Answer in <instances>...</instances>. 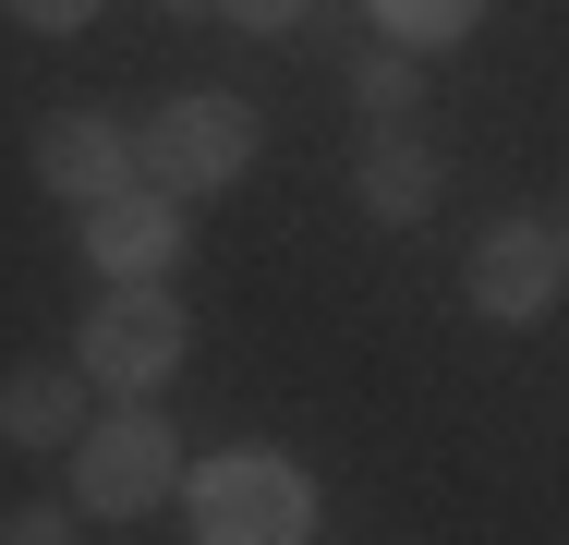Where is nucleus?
<instances>
[{
  "label": "nucleus",
  "mask_w": 569,
  "mask_h": 545,
  "mask_svg": "<svg viewBox=\"0 0 569 545\" xmlns=\"http://www.w3.org/2000/svg\"><path fill=\"white\" fill-rule=\"evenodd\" d=\"M182 509H194V545H303L316 534V473L291 448H219L182 473Z\"/></svg>",
  "instance_id": "1"
},
{
  "label": "nucleus",
  "mask_w": 569,
  "mask_h": 545,
  "mask_svg": "<svg viewBox=\"0 0 569 545\" xmlns=\"http://www.w3.org/2000/svg\"><path fill=\"white\" fill-rule=\"evenodd\" d=\"M133 170L158 182V195H230L242 170H254V109L230 98V86H182V98L146 109V133H133Z\"/></svg>",
  "instance_id": "2"
},
{
  "label": "nucleus",
  "mask_w": 569,
  "mask_h": 545,
  "mask_svg": "<svg viewBox=\"0 0 569 545\" xmlns=\"http://www.w3.org/2000/svg\"><path fill=\"white\" fill-rule=\"evenodd\" d=\"M170 485H182V436L158 425L146 400L73 436V509H86V522H146Z\"/></svg>",
  "instance_id": "3"
},
{
  "label": "nucleus",
  "mask_w": 569,
  "mask_h": 545,
  "mask_svg": "<svg viewBox=\"0 0 569 545\" xmlns=\"http://www.w3.org/2000/svg\"><path fill=\"white\" fill-rule=\"evenodd\" d=\"M182 351H194L182 291H110V304H86V339H73L86 388H158V376H182Z\"/></svg>",
  "instance_id": "4"
},
{
  "label": "nucleus",
  "mask_w": 569,
  "mask_h": 545,
  "mask_svg": "<svg viewBox=\"0 0 569 545\" xmlns=\"http://www.w3.org/2000/svg\"><path fill=\"white\" fill-rule=\"evenodd\" d=\"M460 291H472V316H485V327H533L569 291V242L546 230V218H497V230L472 242Z\"/></svg>",
  "instance_id": "5"
},
{
  "label": "nucleus",
  "mask_w": 569,
  "mask_h": 545,
  "mask_svg": "<svg viewBox=\"0 0 569 545\" xmlns=\"http://www.w3.org/2000/svg\"><path fill=\"white\" fill-rule=\"evenodd\" d=\"M86 267H98L110 291H158V279L182 267V195L133 182L110 207H86Z\"/></svg>",
  "instance_id": "6"
},
{
  "label": "nucleus",
  "mask_w": 569,
  "mask_h": 545,
  "mask_svg": "<svg viewBox=\"0 0 569 545\" xmlns=\"http://www.w3.org/2000/svg\"><path fill=\"white\" fill-rule=\"evenodd\" d=\"M37 182L73 195V218H86V207H110V195H133L146 170H133V133H121V121H98V109H49V121H37Z\"/></svg>",
  "instance_id": "7"
},
{
  "label": "nucleus",
  "mask_w": 569,
  "mask_h": 545,
  "mask_svg": "<svg viewBox=\"0 0 569 545\" xmlns=\"http://www.w3.org/2000/svg\"><path fill=\"white\" fill-rule=\"evenodd\" d=\"M351 195H363V218L412 230V218L449 195V158H437L425 133H376V146H363V170H351Z\"/></svg>",
  "instance_id": "8"
},
{
  "label": "nucleus",
  "mask_w": 569,
  "mask_h": 545,
  "mask_svg": "<svg viewBox=\"0 0 569 545\" xmlns=\"http://www.w3.org/2000/svg\"><path fill=\"white\" fill-rule=\"evenodd\" d=\"M0 436L12 448H73L86 436V364H12L0 376Z\"/></svg>",
  "instance_id": "9"
},
{
  "label": "nucleus",
  "mask_w": 569,
  "mask_h": 545,
  "mask_svg": "<svg viewBox=\"0 0 569 545\" xmlns=\"http://www.w3.org/2000/svg\"><path fill=\"white\" fill-rule=\"evenodd\" d=\"M351 98H363V121H400V109L425 98L412 49H400V37H388V49H363V61H351Z\"/></svg>",
  "instance_id": "10"
},
{
  "label": "nucleus",
  "mask_w": 569,
  "mask_h": 545,
  "mask_svg": "<svg viewBox=\"0 0 569 545\" xmlns=\"http://www.w3.org/2000/svg\"><path fill=\"white\" fill-rule=\"evenodd\" d=\"M472 12H485V0H376V24H388L400 49H449V37H472Z\"/></svg>",
  "instance_id": "11"
},
{
  "label": "nucleus",
  "mask_w": 569,
  "mask_h": 545,
  "mask_svg": "<svg viewBox=\"0 0 569 545\" xmlns=\"http://www.w3.org/2000/svg\"><path fill=\"white\" fill-rule=\"evenodd\" d=\"M0 545H86V509L37 497V509H0Z\"/></svg>",
  "instance_id": "12"
},
{
  "label": "nucleus",
  "mask_w": 569,
  "mask_h": 545,
  "mask_svg": "<svg viewBox=\"0 0 569 545\" xmlns=\"http://www.w3.org/2000/svg\"><path fill=\"white\" fill-rule=\"evenodd\" d=\"M110 0H12V24H37V37H73V24H98Z\"/></svg>",
  "instance_id": "13"
},
{
  "label": "nucleus",
  "mask_w": 569,
  "mask_h": 545,
  "mask_svg": "<svg viewBox=\"0 0 569 545\" xmlns=\"http://www.w3.org/2000/svg\"><path fill=\"white\" fill-rule=\"evenodd\" d=\"M230 24H242V37H291V24H303V0H219Z\"/></svg>",
  "instance_id": "14"
},
{
  "label": "nucleus",
  "mask_w": 569,
  "mask_h": 545,
  "mask_svg": "<svg viewBox=\"0 0 569 545\" xmlns=\"http://www.w3.org/2000/svg\"><path fill=\"white\" fill-rule=\"evenodd\" d=\"M170 12H219V0H170Z\"/></svg>",
  "instance_id": "15"
},
{
  "label": "nucleus",
  "mask_w": 569,
  "mask_h": 545,
  "mask_svg": "<svg viewBox=\"0 0 569 545\" xmlns=\"http://www.w3.org/2000/svg\"><path fill=\"white\" fill-rule=\"evenodd\" d=\"M558 242H569V218H558Z\"/></svg>",
  "instance_id": "16"
}]
</instances>
